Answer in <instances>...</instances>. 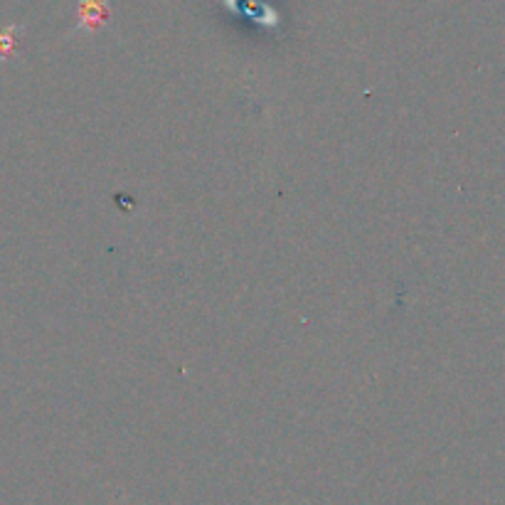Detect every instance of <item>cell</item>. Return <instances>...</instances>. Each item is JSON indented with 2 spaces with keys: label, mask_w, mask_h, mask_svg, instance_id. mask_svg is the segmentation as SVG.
<instances>
[{
  "label": "cell",
  "mask_w": 505,
  "mask_h": 505,
  "mask_svg": "<svg viewBox=\"0 0 505 505\" xmlns=\"http://www.w3.org/2000/svg\"><path fill=\"white\" fill-rule=\"evenodd\" d=\"M20 33H23V26L0 27V62H8V59L15 57Z\"/></svg>",
  "instance_id": "7a4b0ae2"
},
{
  "label": "cell",
  "mask_w": 505,
  "mask_h": 505,
  "mask_svg": "<svg viewBox=\"0 0 505 505\" xmlns=\"http://www.w3.org/2000/svg\"><path fill=\"white\" fill-rule=\"evenodd\" d=\"M77 3V26L69 35L89 33L97 35L101 27L107 26L111 17L108 0H75Z\"/></svg>",
  "instance_id": "6da1fadb"
}]
</instances>
